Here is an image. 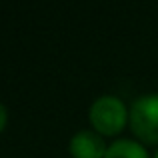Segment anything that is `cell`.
Instances as JSON below:
<instances>
[{"mask_svg":"<svg viewBox=\"0 0 158 158\" xmlns=\"http://www.w3.org/2000/svg\"><path fill=\"white\" fill-rule=\"evenodd\" d=\"M106 150L104 138L96 130L82 128L70 138V154L74 158H104Z\"/></svg>","mask_w":158,"mask_h":158,"instance_id":"3957f363","label":"cell"},{"mask_svg":"<svg viewBox=\"0 0 158 158\" xmlns=\"http://www.w3.org/2000/svg\"><path fill=\"white\" fill-rule=\"evenodd\" d=\"M104 158H148V152L136 140L118 138L112 144H108V150H106Z\"/></svg>","mask_w":158,"mask_h":158,"instance_id":"277c9868","label":"cell"},{"mask_svg":"<svg viewBox=\"0 0 158 158\" xmlns=\"http://www.w3.org/2000/svg\"><path fill=\"white\" fill-rule=\"evenodd\" d=\"M6 118H8V112H6V106L0 102V130L4 128V124H6Z\"/></svg>","mask_w":158,"mask_h":158,"instance_id":"5b68a950","label":"cell"},{"mask_svg":"<svg viewBox=\"0 0 158 158\" xmlns=\"http://www.w3.org/2000/svg\"><path fill=\"white\" fill-rule=\"evenodd\" d=\"M130 126L146 142H158V92L142 94L130 106Z\"/></svg>","mask_w":158,"mask_h":158,"instance_id":"7a4b0ae2","label":"cell"},{"mask_svg":"<svg viewBox=\"0 0 158 158\" xmlns=\"http://www.w3.org/2000/svg\"><path fill=\"white\" fill-rule=\"evenodd\" d=\"M154 158H158V150H156V154H154Z\"/></svg>","mask_w":158,"mask_h":158,"instance_id":"8992f818","label":"cell"},{"mask_svg":"<svg viewBox=\"0 0 158 158\" xmlns=\"http://www.w3.org/2000/svg\"><path fill=\"white\" fill-rule=\"evenodd\" d=\"M128 118V108L122 98L114 94H102L90 106V122L102 134H116L124 128Z\"/></svg>","mask_w":158,"mask_h":158,"instance_id":"6da1fadb","label":"cell"}]
</instances>
